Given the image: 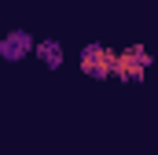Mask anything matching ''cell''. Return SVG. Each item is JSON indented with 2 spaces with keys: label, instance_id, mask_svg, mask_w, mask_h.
<instances>
[{
  "label": "cell",
  "instance_id": "obj_1",
  "mask_svg": "<svg viewBox=\"0 0 158 155\" xmlns=\"http://www.w3.org/2000/svg\"><path fill=\"white\" fill-rule=\"evenodd\" d=\"M77 63H81V70H85L88 78H96V81H107V78H114L118 52H114V48H103V44H85Z\"/></svg>",
  "mask_w": 158,
  "mask_h": 155
},
{
  "label": "cell",
  "instance_id": "obj_2",
  "mask_svg": "<svg viewBox=\"0 0 158 155\" xmlns=\"http://www.w3.org/2000/svg\"><path fill=\"white\" fill-rule=\"evenodd\" d=\"M147 67H151V52H147L143 44H129L125 52H118L114 74H118L121 81H143Z\"/></svg>",
  "mask_w": 158,
  "mask_h": 155
},
{
  "label": "cell",
  "instance_id": "obj_3",
  "mask_svg": "<svg viewBox=\"0 0 158 155\" xmlns=\"http://www.w3.org/2000/svg\"><path fill=\"white\" fill-rule=\"evenodd\" d=\"M33 44H37V41L30 37L26 30H11V33H4V37H0V59L19 63L22 55H30V52H33Z\"/></svg>",
  "mask_w": 158,
  "mask_h": 155
},
{
  "label": "cell",
  "instance_id": "obj_4",
  "mask_svg": "<svg viewBox=\"0 0 158 155\" xmlns=\"http://www.w3.org/2000/svg\"><path fill=\"white\" fill-rule=\"evenodd\" d=\"M33 55H37L44 67H52V70L63 67V44L52 41V37H48V41H37V44H33Z\"/></svg>",
  "mask_w": 158,
  "mask_h": 155
}]
</instances>
